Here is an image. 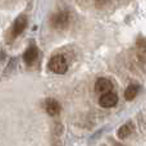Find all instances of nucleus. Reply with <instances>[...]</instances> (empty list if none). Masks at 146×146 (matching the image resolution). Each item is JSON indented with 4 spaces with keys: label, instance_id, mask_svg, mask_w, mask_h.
<instances>
[{
    "label": "nucleus",
    "instance_id": "nucleus-2",
    "mask_svg": "<svg viewBox=\"0 0 146 146\" xmlns=\"http://www.w3.org/2000/svg\"><path fill=\"white\" fill-rule=\"evenodd\" d=\"M51 27L56 28V30H63L68 26L69 23V14L67 12H59L54 14L50 19Z\"/></svg>",
    "mask_w": 146,
    "mask_h": 146
},
{
    "label": "nucleus",
    "instance_id": "nucleus-4",
    "mask_svg": "<svg viewBox=\"0 0 146 146\" xmlns=\"http://www.w3.org/2000/svg\"><path fill=\"white\" fill-rule=\"evenodd\" d=\"M118 103V95L115 92H106L103 94L99 99V104L103 108H113Z\"/></svg>",
    "mask_w": 146,
    "mask_h": 146
},
{
    "label": "nucleus",
    "instance_id": "nucleus-6",
    "mask_svg": "<svg viewBox=\"0 0 146 146\" xmlns=\"http://www.w3.org/2000/svg\"><path fill=\"white\" fill-rule=\"evenodd\" d=\"M37 56H38V50L36 46H30L27 50L25 51L23 54V60L27 66H32L35 64V62L37 60Z\"/></svg>",
    "mask_w": 146,
    "mask_h": 146
},
{
    "label": "nucleus",
    "instance_id": "nucleus-7",
    "mask_svg": "<svg viewBox=\"0 0 146 146\" xmlns=\"http://www.w3.org/2000/svg\"><path fill=\"white\" fill-rule=\"evenodd\" d=\"M44 106H45V110L48 111L49 115H58L60 111V104L55 99H46Z\"/></svg>",
    "mask_w": 146,
    "mask_h": 146
},
{
    "label": "nucleus",
    "instance_id": "nucleus-1",
    "mask_svg": "<svg viewBox=\"0 0 146 146\" xmlns=\"http://www.w3.org/2000/svg\"><path fill=\"white\" fill-rule=\"evenodd\" d=\"M48 67L53 73L64 74L67 72V69H68V63H67V59L63 55H54L49 60Z\"/></svg>",
    "mask_w": 146,
    "mask_h": 146
},
{
    "label": "nucleus",
    "instance_id": "nucleus-9",
    "mask_svg": "<svg viewBox=\"0 0 146 146\" xmlns=\"http://www.w3.org/2000/svg\"><path fill=\"white\" fill-rule=\"evenodd\" d=\"M139 85H129L128 87H127L126 92H124V98H126V100H133L135 98H136V95L139 94Z\"/></svg>",
    "mask_w": 146,
    "mask_h": 146
},
{
    "label": "nucleus",
    "instance_id": "nucleus-3",
    "mask_svg": "<svg viewBox=\"0 0 146 146\" xmlns=\"http://www.w3.org/2000/svg\"><path fill=\"white\" fill-rule=\"evenodd\" d=\"M26 26H27V18H26V15L22 14L19 17H17V19L14 21L12 28H10V37L14 38L17 36H19L25 31Z\"/></svg>",
    "mask_w": 146,
    "mask_h": 146
},
{
    "label": "nucleus",
    "instance_id": "nucleus-5",
    "mask_svg": "<svg viewBox=\"0 0 146 146\" xmlns=\"http://www.w3.org/2000/svg\"><path fill=\"white\" fill-rule=\"evenodd\" d=\"M111 88H113V83L108 78H99L95 83V91L100 94H106L110 92Z\"/></svg>",
    "mask_w": 146,
    "mask_h": 146
},
{
    "label": "nucleus",
    "instance_id": "nucleus-8",
    "mask_svg": "<svg viewBox=\"0 0 146 146\" xmlns=\"http://www.w3.org/2000/svg\"><path fill=\"white\" fill-rule=\"evenodd\" d=\"M132 132H133V126H132V123H126L118 129L117 136H118L121 140H124V139L131 136Z\"/></svg>",
    "mask_w": 146,
    "mask_h": 146
}]
</instances>
